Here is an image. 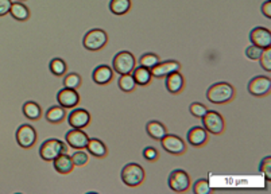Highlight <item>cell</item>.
Listing matches in <instances>:
<instances>
[{
    "label": "cell",
    "instance_id": "cell-19",
    "mask_svg": "<svg viewBox=\"0 0 271 194\" xmlns=\"http://www.w3.org/2000/svg\"><path fill=\"white\" fill-rule=\"evenodd\" d=\"M165 78H166V89H168L170 93L175 95V93H179L182 91L185 80L184 76H182L181 73L174 72L171 73V74H169V76L165 77Z\"/></svg>",
    "mask_w": 271,
    "mask_h": 194
},
{
    "label": "cell",
    "instance_id": "cell-2",
    "mask_svg": "<svg viewBox=\"0 0 271 194\" xmlns=\"http://www.w3.org/2000/svg\"><path fill=\"white\" fill-rule=\"evenodd\" d=\"M120 178L124 185H127L130 188H136L144 181L143 167L138 163H127L122 169Z\"/></svg>",
    "mask_w": 271,
    "mask_h": 194
},
{
    "label": "cell",
    "instance_id": "cell-34",
    "mask_svg": "<svg viewBox=\"0 0 271 194\" xmlns=\"http://www.w3.org/2000/svg\"><path fill=\"white\" fill-rule=\"evenodd\" d=\"M70 158H72L73 164H74V166H84V164L88 163V159H89V157H88V154L85 153V151H82V150H77L76 153L73 154Z\"/></svg>",
    "mask_w": 271,
    "mask_h": 194
},
{
    "label": "cell",
    "instance_id": "cell-29",
    "mask_svg": "<svg viewBox=\"0 0 271 194\" xmlns=\"http://www.w3.org/2000/svg\"><path fill=\"white\" fill-rule=\"evenodd\" d=\"M81 76L77 73H68L64 77V88H69V89H77L81 87Z\"/></svg>",
    "mask_w": 271,
    "mask_h": 194
},
{
    "label": "cell",
    "instance_id": "cell-40",
    "mask_svg": "<svg viewBox=\"0 0 271 194\" xmlns=\"http://www.w3.org/2000/svg\"><path fill=\"white\" fill-rule=\"evenodd\" d=\"M19 1H25V0H19Z\"/></svg>",
    "mask_w": 271,
    "mask_h": 194
},
{
    "label": "cell",
    "instance_id": "cell-4",
    "mask_svg": "<svg viewBox=\"0 0 271 194\" xmlns=\"http://www.w3.org/2000/svg\"><path fill=\"white\" fill-rule=\"evenodd\" d=\"M68 148L58 139H46L39 147V157L46 162H53L62 153H67Z\"/></svg>",
    "mask_w": 271,
    "mask_h": 194
},
{
    "label": "cell",
    "instance_id": "cell-37",
    "mask_svg": "<svg viewBox=\"0 0 271 194\" xmlns=\"http://www.w3.org/2000/svg\"><path fill=\"white\" fill-rule=\"evenodd\" d=\"M143 158L146 161H150V162L157 161L158 159V151L154 147H146L143 150Z\"/></svg>",
    "mask_w": 271,
    "mask_h": 194
},
{
    "label": "cell",
    "instance_id": "cell-27",
    "mask_svg": "<svg viewBox=\"0 0 271 194\" xmlns=\"http://www.w3.org/2000/svg\"><path fill=\"white\" fill-rule=\"evenodd\" d=\"M49 69H50V72L53 76L56 77H62L67 74L68 66H67V62L61 60V58H53L49 64Z\"/></svg>",
    "mask_w": 271,
    "mask_h": 194
},
{
    "label": "cell",
    "instance_id": "cell-5",
    "mask_svg": "<svg viewBox=\"0 0 271 194\" xmlns=\"http://www.w3.org/2000/svg\"><path fill=\"white\" fill-rule=\"evenodd\" d=\"M108 35L107 32L102 29H92L84 35L82 45L89 51H99L107 45Z\"/></svg>",
    "mask_w": 271,
    "mask_h": 194
},
{
    "label": "cell",
    "instance_id": "cell-21",
    "mask_svg": "<svg viewBox=\"0 0 271 194\" xmlns=\"http://www.w3.org/2000/svg\"><path fill=\"white\" fill-rule=\"evenodd\" d=\"M8 14L18 22H26L30 18V10H29V7L23 4V3H21V1L12 3Z\"/></svg>",
    "mask_w": 271,
    "mask_h": 194
},
{
    "label": "cell",
    "instance_id": "cell-32",
    "mask_svg": "<svg viewBox=\"0 0 271 194\" xmlns=\"http://www.w3.org/2000/svg\"><path fill=\"white\" fill-rule=\"evenodd\" d=\"M259 64H261L262 69H265L266 72H271V47L263 49L259 57Z\"/></svg>",
    "mask_w": 271,
    "mask_h": 194
},
{
    "label": "cell",
    "instance_id": "cell-25",
    "mask_svg": "<svg viewBox=\"0 0 271 194\" xmlns=\"http://www.w3.org/2000/svg\"><path fill=\"white\" fill-rule=\"evenodd\" d=\"M65 108L61 107L60 104L58 105H53L46 111V120L53 124H58L65 119Z\"/></svg>",
    "mask_w": 271,
    "mask_h": 194
},
{
    "label": "cell",
    "instance_id": "cell-24",
    "mask_svg": "<svg viewBox=\"0 0 271 194\" xmlns=\"http://www.w3.org/2000/svg\"><path fill=\"white\" fill-rule=\"evenodd\" d=\"M22 112L25 115V118H27L29 120H39L42 115L41 105L35 101H27L23 104Z\"/></svg>",
    "mask_w": 271,
    "mask_h": 194
},
{
    "label": "cell",
    "instance_id": "cell-30",
    "mask_svg": "<svg viewBox=\"0 0 271 194\" xmlns=\"http://www.w3.org/2000/svg\"><path fill=\"white\" fill-rule=\"evenodd\" d=\"M159 62V56L154 54V53H144L143 56L140 57L139 60V65L140 66L147 67V69H151Z\"/></svg>",
    "mask_w": 271,
    "mask_h": 194
},
{
    "label": "cell",
    "instance_id": "cell-15",
    "mask_svg": "<svg viewBox=\"0 0 271 194\" xmlns=\"http://www.w3.org/2000/svg\"><path fill=\"white\" fill-rule=\"evenodd\" d=\"M179 67H181V64L178 61H174V60H170V61H159L154 67H151V74L155 78H164V77L169 76L174 72H179Z\"/></svg>",
    "mask_w": 271,
    "mask_h": 194
},
{
    "label": "cell",
    "instance_id": "cell-39",
    "mask_svg": "<svg viewBox=\"0 0 271 194\" xmlns=\"http://www.w3.org/2000/svg\"><path fill=\"white\" fill-rule=\"evenodd\" d=\"M261 10H262V14L266 16V18H269V19H270L271 18V0H266V1L262 4Z\"/></svg>",
    "mask_w": 271,
    "mask_h": 194
},
{
    "label": "cell",
    "instance_id": "cell-17",
    "mask_svg": "<svg viewBox=\"0 0 271 194\" xmlns=\"http://www.w3.org/2000/svg\"><path fill=\"white\" fill-rule=\"evenodd\" d=\"M186 139H188V142L192 146H195V147H201V146H204L205 142L208 140V132H206V129L204 127H200V126H195V127H192L188 131V135H186Z\"/></svg>",
    "mask_w": 271,
    "mask_h": 194
},
{
    "label": "cell",
    "instance_id": "cell-28",
    "mask_svg": "<svg viewBox=\"0 0 271 194\" xmlns=\"http://www.w3.org/2000/svg\"><path fill=\"white\" fill-rule=\"evenodd\" d=\"M118 85L120 88V91H123V92H133L135 87H136V84H135V80H134V77L131 73H128V74H120L119 77V81Z\"/></svg>",
    "mask_w": 271,
    "mask_h": 194
},
{
    "label": "cell",
    "instance_id": "cell-35",
    "mask_svg": "<svg viewBox=\"0 0 271 194\" xmlns=\"http://www.w3.org/2000/svg\"><path fill=\"white\" fill-rule=\"evenodd\" d=\"M259 171L266 177V181L271 179V157H266V158L262 159L261 164H259Z\"/></svg>",
    "mask_w": 271,
    "mask_h": 194
},
{
    "label": "cell",
    "instance_id": "cell-6",
    "mask_svg": "<svg viewBox=\"0 0 271 194\" xmlns=\"http://www.w3.org/2000/svg\"><path fill=\"white\" fill-rule=\"evenodd\" d=\"M168 184H169V188L173 190V192H177V193L186 192L190 186L189 174L186 173L185 170L181 169L173 170V171L169 174Z\"/></svg>",
    "mask_w": 271,
    "mask_h": 194
},
{
    "label": "cell",
    "instance_id": "cell-11",
    "mask_svg": "<svg viewBox=\"0 0 271 194\" xmlns=\"http://www.w3.org/2000/svg\"><path fill=\"white\" fill-rule=\"evenodd\" d=\"M65 140L69 147L74 150H84L88 144V135L85 131H82L81 128H72L70 131H68L65 135Z\"/></svg>",
    "mask_w": 271,
    "mask_h": 194
},
{
    "label": "cell",
    "instance_id": "cell-8",
    "mask_svg": "<svg viewBox=\"0 0 271 194\" xmlns=\"http://www.w3.org/2000/svg\"><path fill=\"white\" fill-rule=\"evenodd\" d=\"M16 143L19 144L22 148H31L36 142L38 133L35 128L30 124H22L18 127L15 133Z\"/></svg>",
    "mask_w": 271,
    "mask_h": 194
},
{
    "label": "cell",
    "instance_id": "cell-13",
    "mask_svg": "<svg viewBox=\"0 0 271 194\" xmlns=\"http://www.w3.org/2000/svg\"><path fill=\"white\" fill-rule=\"evenodd\" d=\"M250 41L252 45L261 47V49H267L271 47V31L265 27H254L250 31Z\"/></svg>",
    "mask_w": 271,
    "mask_h": 194
},
{
    "label": "cell",
    "instance_id": "cell-18",
    "mask_svg": "<svg viewBox=\"0 0 271 194\" xmlns=\"http://www.w3.org/2000/svg\"><path fill=\"white\" fill-rule=\"evenodd\" d=\"M53 166H54V170H56L57 173L64 174V175H65V174L72 173L73 167H74L72 158H70L67 153L60 154V155L53 161Z\"/></svg>",
    "mask_w": 271,
    "mask_h": 194
},
{
    "label": "cell",
    "instance_id": "cell-12",
    "mask_svg": "<svg viewBox=\"0 0 271 194\" xmlns=\"http://www.w3.org/2000/svg\"><path fill=\"white\" fill-rule=\"evenodd\" d=\"M57 101L65 109H73L80 102V95H78L76 89L62 88L61 91L57 93Z\"/></svg>",
    "mask_w": 271,
    "mask_h": 194
},
{
    "label": "cell",
    "instance_id": "cell-22",
    "mask_svg": "<svg viewBox=\"0 0 271 194\" xmlns=\"http://www.w3.org/2000/svg\"><path fill=\"white\" fill-rule=\"evenodd\" d=\"M133 77L135 80V84L136 85H140V87H144V85H148L151 78H153V74H151V70L144 66H136L134 67Z\"/></svg>",
    "mask_w": 271,
    "mask_h": 194
},
{
    "label": "cell",
    "instance_id": "cell-16",
    "mask_svg": "<svg viewBox=\"0 0 271 194\" xmlns=\"http://www.w3.org/2000/svg\"><path fill=\"white\" fill-rule=\"evenodd\" d=\"M113 69L108 65H99L92 73V80L98 85H107L112 81Z\"/></svg>",
    "mask_w": 271,
    "mask_h": 194
},
{
    "label": "cell",
    "instance_id": "cell-10",
    "mask_svg": "<svg viewBox=\"0 0 271 194\" xmlns=\"http://www.w3.org/2000/svg\"><path fill=\"white\" fill-rule=\"evenodd\" d=\"M161 146L166 153L173 154V155H181L186 151V144L184 140L173 133H166L164 138L161 139Z\"/></svg>",
    "mask_w": 271,
    "mask_h": 194
},
{
    "label": "cell",
    "instance_id": "cell-33",
    "mask_svg": "<svg viewBox=\"0 0 271 194\" xmlns=\"http://www.w3.org/2000/svg\"><path fill=\"white\" fill-rule=\"evenodd\" d=\"M189 111H190V113L195 116V118L201 119L203 116H204L205 113H206L208 108L205 107L204 104H201V102H192V104H190V107H189Z\"/></svg>",
    "mask_w": 271,
    "mask_h": 194
},
{
    "label": "cell",
    "instance_id": "cell-36",
    "mask_svg": "<svg viewBox=\"0 0 271 194\" xmlns=\"http://www.w3.org/2000/svg\"><path fill=\"white\" fill-rule=\"evenodd\" d=\"M262 51H263V49H261V47L255 46V45H250L246 49V56L251 61H256V60H259Z\"/></svg>",
    "mask_w": 271,
    "mask_h": 194
},
{
    "label": "cell",
    "instance_id": "cell-26",
    "mask_svg": "<svg viewBox=\"0 0 271 194\" xmlns=\"http://www.w3.org/2000/svg\"><path fill=\"white\" fill-rule=\"evenodd\" d=\"M131 8V0H111L109 11L113 15H124Z\"/></svg>",
    "mask_w": 271,
    "mask_h": 194
},
{
    "label": "cell",
    "instance_id": "cell-23",
    "mask_svg": "<svg viewBox=\"0 0 271 194\" xmlns=\"http://www.w3.org/2000/svg\"><path fill=\"white\" fill-rule=\"evenodd\" d=\"M85 148L88 150V153L93 155V157H96V158H104L107 155V147H105V144L102 143L100 139H89Z\"/></svg>",
    "mask_w": 271,
    "mask_h": 194
},
{
    "label": "cell",
    "instance_id": "cell-1",
    "mask_svg": "<svg viewBox=\"0 0 271 194\" xmlns=\"http://www.w3.org/2000/svg\"><path fill=\"white\" fill-rule=\"evenodd\" d=\"M235 97V88L228 82H216L206 91V98L212 104H225Z\"/></svg>",
    "mask_w": 271,
    "mask_h": 194
},
{
    "label": "cell",
    "instance_id": "cell-3",
    "mask_svg": "<svg viewBox=\"0 0 271 194\" xmlns=\"http://www.w3.org/2000/svg\"><path fill=\"white\" fill-rule=\"evenodd\" d=\"M135 66H136V60L130 51H119L118 54L113 57L112 69L113 72H116L118 74H128L133 72Z\"/></svg>",
    "mask_w": 271,
    "mask_h": 194
},
{
    "label": "cell",
    "instance_id": "cell-31",
    "mask_svg": "<svg viewBox=\"0 0 271 194\" xmlns=\"http://www.w3.org/2000/svg\"><path fill=\"white\" fill-rule=\"evenodd\" d=\"M193 193L195 194H209L210 193V185L209 181L205 178L197 179L193 185Z\"/></svg>",
    "mask_w": 271,
    "mask_h": 194
},
{
    "label": "cell",
    "instance_id": "cell-38",
    "mask_svg": "<svg viewBox=\"0 0 271 194\" xmlns=\"http://www.w3.org/2000/svg\"><path fill=\"white\" fill-rule=\"evenodd\" d=\"M11 4H12L11 0H0V16L7 15L10 12Z\"/></svg>",
    "mask_w": 271,
    "mask_h": 194
},
{
    "label": "cell",
    "instance_id": "cell-14",
    "mask_svg": "<svg viewBox=\"0 0 271 194\" xmlns=\"http://www.w3.org/2000/svg\"><path fill=\"white\" fill-rule=\"evenodd\" d=\"M68 123L72 128L84 129L91 123V113L84 108H73V111L68 116Z\"/></svg>",
    "mask_w": 271,
    "mask_h": 194
},
{
    "label": "cell",
    "instance_id": "cell-7",
    "mask_svg": "<svg viewBox=\"0 0 271 194\" xmlns=\"http://www.w3.org/2000/svg\"><path fill=\"white\" fill-rule=\"evenodd\" d=\"M201 120H203V127L206 129V132L220 135L224 131V119L216 111H206Z\"/></svg>",
    "mask_w": 271,
    "mask_h": 194
},
{
    "label": "cell",
    "instance_id": "cell-20",
    "mask_svg": "<svg viewBox=\"0 0 271 194\" xmlns=\"http://www.w3.org/2000/svg\"><path fill=\"white\" fill-rule=\"evenodd\" d=\"M146 132L151 139L154 140H161L164 138L165 135L168 133L166 131V127L161 122H157V120H150V122L146 124Z\"/></svg>",
    "mask_w": 271,
    "mask_h": 194
},
{
    "label": "cell",
    "instance_id": "cell-9",
    "mask_svg": "<svg viewBox=\"0 0 271 194\" xmlns=\"http://www.w3.org/2000/svg\"><path fill=\"white\" fill-rule=\"evenodd\" d=\"M248 92L251 96L263 97L270 92L271 89V78L266 76H256L251 78L248 82Z\"/></svg>",
    "mask_w": 271,
    "mask_h": 194
}]
</instances>
